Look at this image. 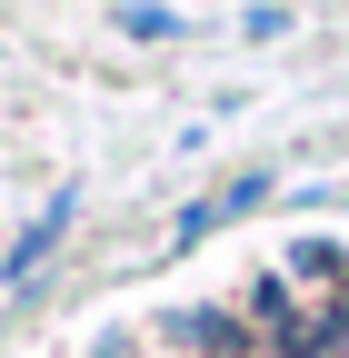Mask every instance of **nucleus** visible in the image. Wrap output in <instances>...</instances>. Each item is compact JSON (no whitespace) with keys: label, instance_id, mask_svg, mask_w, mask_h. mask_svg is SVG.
<instances>
[{"label":"nucleus","instance_id":"1","mask_svg":"<svg viewBox=\"0 0 349 358\" xmlns=\"http://www.w3.org/2000/svg\"><path fill=\"white\" fill-rule=\"evenodd\" d=\"M170 338L200 348V358H249V348H259V329H240L230 308H180V319H170Z\"/></svg>","mask_w":349,"mask_h":358},{"label":"nucleus","instance_id":"2","mask_svg":"<svg viewBox=\"0 0 349 358\" xmlns=\"http://www.w3.org/2000/svg\"><path fill=\"white\" fill-rule=\"evenodd\" d=\"M70 219H80V189H60V199H50V209H40L30 229H20V249L0 259V268H11V289H20V279H40V259L60 249V229H70Z\"/></svg>","mask_w":349,"mask_h":358},{"label":"nucleus","instance_id":"3","mask_svg":"<svg viewBox=\"0 0 349 358\" xmlns=\"http://www.w3.org/2000/svg\"><path fill=\"white\" fill-rule=\"evenodd\" d=\"M289 268H299V279H320V289H349V279H339V249H329V239H299V249H289Z\"/></svg>","mask_w":349,"mask_h":358},{"label":"nucleus","instance_id":"4","mask_svg":"<svg viewBox=\"0 0 349 358\" xmlns=\"http://www.w3.org/2000/svg\"><path fill=\"white\" fill-rule=\"evenodd\" d=\"M310 319H320V348L349 358V289H329V308H310Z\"/></svg>","mask_w":349,"mask_h":358},{"label":"nucleus","instance_id":"5","mask_svg":"<svg viewBox=\"0 0 349 358\" xmlns=\"http://www.w3.org/2000/svg\"><path fill=\"white\" fill-rule=\"evenodd\" d=\"M130 30H140V40H170V30H180V10H150V0H130V10H120Z\"/></svg>","mask_w":349,"mask_h":358}]
</instances>
